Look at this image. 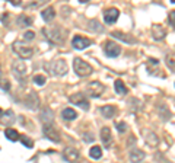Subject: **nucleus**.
<instances>
[{
    "label": "nucleus",
    "instance_id": "nucleus-25",
    "mask_svg": "<svg viewBox=\"0 0 175 163\" xmlns=\"http://www.w3.org/2000/svg\"><path fill=\"white\" fill-rule=\"evenodd\" d=\"M166 64H168V67L172 70V72L175 73V53H169V54H166Z\"/></svg>",
    "mask_w": 175,
    "mask_h": 163
},
{
    "label": "nucleus",
    "instance_id": "nucleus-21",
    "mask_svg": "<svg viewBox=\"0 0 175 163\" xmlns=\"http://www.w3.org/2000/svg\"><path fill=\"white\" fill-rule=\"evenodd\" d=\"M114 87H115V92H117L118 95H126V93H127V87H126V85L123 83V80H115Z\"/></svg>",
    "mask_w": 175,
    "mask_h": 163
},
{
    "label": "nucleus",
    "instance_id": "nucleus-10",
    "mask_svg": "<svg viewBox=\"0 0 175 163\" xmlns=\"http://www.w3.org/2000/svg\"><path fill=\"white\" fill-rule=\"evenodd\" d=\"M120 16V12L118 9H115V7H111V9H107L104 12V19L107 24H115L117 22V19H118Z\"/></svg>",
    "mask_w": 175,
    "mask_h": 163
},
{
    "label": "nucleus",
    "instance_id": "nucleus-3",
    "mask_svg": "<svg viewBox=\"0 0 175 163\" xmlns=\"http://www.w3.org/2000/svg\"><path fill=\"white\" fill-rule=\"evenodd\" d=\"M50 68V73L54 74V76H63V74H66L67 73V63L62 58H58V60H54L53 63H50L47 66Z\"/></svg>",
    "mask_w": 175,
    "mask_h": 163
},
{
    "label": "nucleus",
    "instance_id": "nucleus-17",
    "mask_svg": "<svg viewBox=\"0 0 175 163\" xmlns=\"http://www.w3.org/2000/svg\"><path fill=\"white\" fill-rule=\"evenodd\" d=\"M130 159H131V162L139 163V162H142L143 159H145V153H143L142 150L134 149V150H131V152H130Z\"/></svg>",
    "mask_w": 175,
    "mask_h": 163
},
{
    "label": "nucleus",
    "instance_id": "nucleus-4",
    "mask_svg": "<svg viewBox=\"0 0 175 163\" xmlns=\"http://www.w3.org/2000/svg\"><path fill=\"white\" fill-rule=\"evenodd\" d=\"M13 51L18 54L21 58H24V60L29 58L31 55H32V53H34L32 48L29 47L28 44H25L24 41H16V42L13 44Z\"/></svg>",
    "mask_w": 175,
    "mask_h": 163
},
{
    "label": "nucleus",
    "instance_id": "nucleus-1",
    "mask_svg": "<svg viewBox=\"0 0 175 163\" xmlns=\"http://www.w3.org/2000/svg\"><path fill=\"white\" fill-rule=\"evenodd\" d=\"M44 35H45V38L48 39V41H51V42L54 44H62L63 41H64V31H63L60 26H48V28H44L43 29Z\"/></svg>",
    "mask_w": 175,
    "mask_h": 163
},
{
    "label": "nucleus",
    "instance_id": "nucleus-14",
    "mask_svg": "<svg viewBox=\"0 0 175 163\" xmlns=\"http://www.w3.org/2000/svg\"><path fill=\"white\" fill-rule=\"evenodd\" d=\"M152 35H153L155 39L161 41V39H163L166 37V31L162 25H153V26H152Z\"/></svg>",
    "mask_w": 175,
    "mask_h": 163
},
{
    "label": "nucleus",
    "instance_id": "nucleus-5",
    "mask_svg": "<svg viewBox=\"0 0 175 163\" xmlns=\"http://www.w3.org/2000/svg\"><path fill=\"white\" fill-rule=\"evenodd\" d=\"M12 72H13L15 77L22 79L24 76H26L28 68H26V64H25L22 60H16V61H13V64H12Z\"/></svg>",
    "mask_w": 175,
    "mask_h": 163
},
{
    "label": "nucleus",
    "instance_id": "nucleus-24",
    "mask_svg": "<svg viewBox=\"0 0 175 163\" xmlns=\"http://www.w3.org/2000/svg\"><path fill=\"white\" fill-rule=\"evenodd\" d=\"M5 135L10 140V141H16V140H18V137H19L18 131H16V130H13V128H6L5 130Z\"/></svg>",
    "mask_w": 175,
    "mask_h": 163
},
{
    "label": "nucleus",
    "instance_id": "nucleus-6",
    "mask_svg": "<svg viewBox=\"0 0 175 163\" xmlns=\"http://www.w3.org/2000/svg\"><path fill=\"white\" fill-rule=\"evenodd\" d=\"M69 101L75 105L81 106L82 109H89V101L86 99V96L83 93H75V95H70Z\"/></svg>",
    "mask_w": 175,
    "mask_h": 163
},
{
    "label": "nucleus",
    "instance_id": "nucleus-13",
    "mask_svg": "<svg viewBox=\"0 0 175 163\" xmlns=\"http://www.w3.org/2000/svg\"><path fill=\"white\" fill-rule=\"evenodd\" d=\"M111 35H113L114 38L121 39V41H124V42H127V44H136V42H137V39L134 38V37L124 34V32H121V31H114Z\"/></svg>",
    "mask_w": 175,
    "mask_h": 163
},
{
    "label": "nucleus",
    "instance_id": "nucleus-32",
    "mask_svg": "<svg viewBox=\"0 0 175 163\" xmlns=\"http://www.w3.org/2000/svg\"><path fill=\"white\" fill-rule=\"evenodd\" d=\"M0 87H2L3 90H9V82H7V80H2V82H0Z\"/></svg>",
    "mask_w": 175,
    "mask_h": 163
},
{
    "label": "nucleus",
    "instance_id": "nucleus-26",
    "mask_svg": "<svg viewBox=\"0 0 175 163\" xmlns=\"http://www.w3.org/2000/svg\"><path fill=\"white\" fill-rule=\"evenodd\" d=\"M31 18H28V16H24V15H22V16H19L18 18V25L19 26H28L29 24H31Z\"/></svg>",
    "mask_w": 175,
    "mask_h": 163
},
{
    "label": "nucleus",
    "instance_id": "nucleus-33",
    "mask_svg": "<svg viewBox=\"0 0 175 163\" xmlns=\"http://www.w3.org/2000/svg\"><path fill=\"white\" fill-rule=\"evenodd\" d=\"M2 115H3V111H2V109H0V117H2Z\"/></svg>",
    "mask_w": 175,
    "mask_h": 163
},
{
    "label": "nucleus",
    "instance_id": "nucleus-9",
    "mask_svg": "<svg viewBox=\"0 0 175 163\" xmlns=\"http://www.w3.org/2000/svg\"><path fill=\"white\" fill-rule=\"evenodd\" d=\"M86 89H88V93H89L92 98H98V96H101V93L104 92V85L99 83V82H90Z\"/></svg>",
    "mask_w": 175,
    "mask_h": 163
},
{
    "label": "nucleus",
    "instance_id": "nucleus-29",
    "mask_svg": "<svg viewBox=\"0 0 175 163\" xmlns=\"http://www.w3.org/2000/svg\"><path fill=\"white\" fill-rule=\"evenodd\" d=\"M35 38V34H34L32 31H26L24 34V39L25 41H32V39Z\"/></svg>",
    "mask_w": 175,
    "mask_h": 163
},
{
    "label": "nucleus",
    "instance_id": "nucleus-7",
    "mask_svg": "<svg viewBox=\"0 0 175 163\" xmlns=\"http://www.w3.org/2000/svg\"><path fill=\"white\" fill-rule=\"evenodd\" d=\"M90 44H92L90 39L85 38V37H81V35H76V37H73V39H71V45H73V48H75V50H79V51L88 48Z\"/></svg>",
    "mask_w": 175,
    "mask_h": 163
},
{
    "label": "nucleus",
    "instance_id": "nucleus-16",
    "mask_svg": "<svg viewBox=\"0 0 175 163\" xmlns=\"http://www.w3.org/2000/svg\"><path fill=\"white\" fill-rule=\"evenodd\" d=\"M64 157L67 159V160H70V162H73V160H76V159L79 157V152L76 149H73V147H67V149H64Z\"/></svg>",
    "mask_w": 175,
    "mask_h": 163
},
{
    "label": "nucleus",
    "instance_id": "nucleus-20",
    "mask_svg": "<svg viewBox=\"0 0 175 163\" xmlns=\"http://www.w3.org/2000/svg\"><path fill=\"white\" fill-rule=\"evenodd\" d=\"M88 28L94 32H104V26L98 22V20H89L88 22Z\"/></svg>",
    "mask_w": 175,
    "mask_h": 163
},
{
    "label": "nucleus",
    "instance_id": "nucleus-28",
    "mask_svg": "<svg viewBox=\"0 0 175 163\" xmlns=\"http://www.w3.org/2000/svg\"><path fill=\"white\" fill-rule=\"evenodd\" d=\"M34 82L37 83L38 86H44V85H45V77H44L43 74H37V76L34 77Z\"/></svg>",
    "mask_w": 175,
    "mask_h": 163
},
{
    "label": "nucleus",
    "instance_id": "nucleus-30",
    "mask_svg": "<svg viewBox=\"0 0 175 163\" xmlns=\"http://www.w3.org/2000/svg\"><path fill=\"white\" fill-rule=\"evenodd\" d=\"M168 22H169V25H172L175 28V10L169 12V15H168Z\"/></svg>",
    "mask_w": 175,
    "mask_h": 163
},
{
    "label": "nucleus",
    "instance_id": "nucleus-23",
    "mask_svg": "<svg viewBox=\"0 0 175 163\" xmlns=\"http://www.w3.org/2000/svg\"><path fill=\"white\" fill-rule=\"evenodd\" d=\"M89 156L92 159H101L102 157V149H101L99 146H94V147H90Z\"/></svg>",
    "mask_w": 175,
    "mask_h": 163
},
{
    "label": "nucleus",
    "instance_id": "nucleus-34",
    "mask_svg": "<svg viewBox=\"0 0 175 163\" xmlns=\"http://www.w3.org/2000/svg\"><path fill=\"white\" fill-rule=\"evenodd\" d=\"M0 74H2V70H0Z\"/></svg>",
    "mask_w": 175,
    "mask_h": 163
},
{
    "label": "nucleus",
    "instance_id": "nucleus-15",
    "mask_svg": "<svg viewBox=\"0 0 175 163\" xmlns=\"http://www.w3.org/2000/svg\"><path fill=\"white\" fill-rule=\"evenodd\" d=\"M115 112H117V108L113 105H105L101 108V114L105 117V118H113L115 115Z\"/></svg>",
    "mask_w": 175,
    "mask_h": 163
},
{
    "label": "nucleus",
    "instance_id": "nucleus-22",
    "mask_svg": "<svg viewBox=\"0 0 175 163\" xmlns=\"http://www.w3.org/2000/svg\"><path fill=\"white\" fill-rule=\"evenodd\" d=\"M143 135H145L146 141L150 144V146H155V144L158 143V137L155 135V133H152V131H145V133H143Z\"/></svg>",
    "mask_w": 175,
    "mask_h": 163
},
{
    "label": "nucleus",
    "instance_id": "nucleus-31",
    "mask_svg": "<svg viewBox=\"0 0 175 163\" xmlns=\"http://www.w3.org/2000/svg\"><path fill=\"white\" fill-rule=\"evenodd\" d=\"M117 130H118V133H126L127 131V124L126 122H118L117 124Z\"/></svg>",
    "mask_w": 175,
    "mask_h": 163
},
{
    "label": "nucleus",
    "instance_id": "nucleus-8",
    "mask_svg": "<svg viewBox=\"0 0 175 163\" xmlns=\"http://www.w3.org/2000/svg\"><path fill=\"white\" fill-rule=\"evenodd\" d=\"M104 53L108 55V57H118L120 53H121V47L118 44L113 42V41H108V42L104 45Z\"/></svg>",
    "mask_w": 175,
    "mask_h": 163
},
{
    "label": "nucleus",
    "instance_id": "nucleus-27",
    "mask_svg": "<svg viewBox=\"0 0 175 163\" xmlns=\"http://www.w3.org/2000/svg\"><path fill=\"white\" fill-rule=\"evenodd\" d=\"M21 141H22L24 146H26V147H29V149H32L34 147V141L29 139L28 135H21Z\"/></svg>",
    "mask_w": 175,
    "mask_h": 163
},
{
    "label": "nucleus",
    "instance_id": "nucleus-12",
    "mask_svg": "<svg viewBox=\"0 0 175 163\" xmlns=\"http://www.w3.org/2000/svg\"><path fill=\"white\" fill-rule=\"evenodd\" d=\"M101 140H102L105 147H111V144H113V135H111V128L109 127H104V128L101 130Z\"/></svg>",
    "mask_w": 175,
    "mask_h": 163
},
{
    "label": "nucleus",
    "instance_id": "nucleus-19",
    "mask_svg": "<svg viewBox=\"0 0 175 163\" xmlns=\"http://www.w3.org/2000/svg\"><path fill=\"white\" fill-rule=\"evenodd\" d=\"M62 115H63V118H64L66 121H73V120H76V118H77L76 111L71 109V108H66V109H63Z\"/></svg>",
    "mask_w": 175,
    "mask_h": 163
},
{
    "label": "nucleus",
    "instance_id": "nucleus-2",
    "mask_svg": "<svg viewBox=\"0 0 175 163\" xmlns=\"http://www.w3.org/2000/svg\"><path fill=\"white\" fill-rule=\"evenodd\" d=\"M73 68H75V73L77 76L81 77H85V76H89L90 73H92V67H90V64H88L86 61H83L82 58L76 57L73 60Z\"/></svg>",
    "mask_w": 175,
    "mask_h": 163
},
{
    "label": "nucleus",
    "instance_id": "nucleus-18",
    "mask_svg": "<svg viewBox=\"0 0 175 163\" xmlns=\"http://www.w3.org/2000/svg\"><path fill=\"white\" fill-rule=\"evenodd\" d=\"M54 16H56V12L53 7H47V9H44L41 12V18H43L45 22H50V20L54 19Z\"/></svg>",
    "mask_w": 175,
    "mask_h": 163
},
{
    "label": "nucleus",
    "instance_id": "nucleus-11",
    "mask_svg": "<svg viewBox=\"0 0 175 163\" xmlns=\"http://www.w3.org/2000/svg\"><path fill=\"white\" fill-rule=\"evenodd\" d=\"M44 135L47 139L53 140L54 143H60V134L57 133V130H54L51 125H44Z\"/></svg>",
    "mask_w": 175,
    "mask_h": 163
}]
</instances>
